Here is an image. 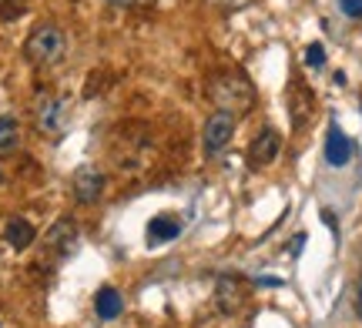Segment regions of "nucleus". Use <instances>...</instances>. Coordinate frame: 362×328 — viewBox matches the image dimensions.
<instances>
[{
	"label": "nucleus",
	"mask_w": 362,
	"mask_h": 328,
	"mask_svg": "<svg viewBox=\"0 0 362 328\" xmlns=\"http://www.w3.org/2000/svg\"><path fill=\"white\" fill-rule=\"evenodd\" d=\"M208 97L228 114H248L255 104V87L242 71H215L208 78Z\"/></svg>",
	"instance_id": "1"
},
{
	"label": "nucleus",
	"mask_w": 362,
	"mask_h": 328,
	"mask_svg": "<svg viewBox=\"0 0 362 328\" xmlns=\"http://www.w3.org/2000/svg\"><path fill=\"white\" fill-rule=\"evenodd\" d=\"M64 51H67L64 30L54 24H37L24 44V54L34 64H57V61L64 57Z\"/></svg>",
	"instance_id": "2"
},
{
	"label": "nucleus",
	"mask_w": 362,
	"mask_h": 328,
	"mask_svg": "<svg viewBox=\"0 0 362 328\" xmlns=\"http://www.w3.org/2000/svg\"><path fill=\"white\" fill-rule=\"evenodd\" d=\"M235 124H238V118H235V114H228V111H215V114L205 121L202 145H205L208 158H215V154H221V151L228 147V141L235 138Z\"/></svg>",
	"instance_id": "3"
},
{
	"label": "nucleus",
	"mask_w": 362,
	"mask_h": 328,
	"mask_svg": "<svg viewBox=\"0 0 362 328\" xmlns=\"http://www.w3.org/2000/svg\"><path fill=\"white\" fill-rule=\"evenodd\" d=\"M71 195L78 205H98L104 195V171L98 164H81L71 181Z\"/></svg>",
	"instance_id": "4"
},
{
	"label": "nucleus",
	"mask_w": 362,
	"mask_h": 328,
	"mask_svg": "<svg viewBox=\"0 0 362 328\" xmlns=\"http://www.w3.org/2000/svg\"><path fill=\"white\" fill-rule=\"evenodd\" d=\"M279 151H282L279 131H275V128H262V131L255 134L252 147H248V164H252V168H265V164H272V161L279 158Z\"/></svg>",
	"instance_id": "5"
},
{
	"label": "nucleus",
	"mask_w": 362,
	"mask_h": 328,
	"mask_svg": "<svg viewBox=\"0 0 362 328\" xmlns=\"http://www.w3.org/2000/svg\"><path fill=\"white\" fill-rule=\"evenodd\" d=\"M37 128L44 134H61L67 128V101L64 97H47L37 104Z\"/></svg>",
	"instance_id": "6"
},
{
	"label": "nucleus",
	"mask_w": 362,
	"mask_h": 328,
	"mask_svg": "<svg viewBox=\"0 0 362 328\" xmlns=\"http://www.w3.org/2000/svg\"><path fill=\"white\" fill-rule=\"evenodd\" d=\"M349 161H352L349 134L332 121V124H329V138H325V164H329V168H346Z\"/></svg>",
	"instance_id": "7"
},
{
	"label": "nucleus",
	"mask_w": 362,
	"mask_h": 328,
	"mask_svg": "<svg viewBox=\"0 0 362 328\" xmlns=\"http://www.w3.org/2000/svg\"><path fill=\"white\" fill-rule=\"evenodd\" d=\"M215 305H218L221 315H235L245 305V291H242V281L235 275L218 278V285H215Z\"/></svg>",
	"instance_id": "8"
},
{
	"label": "nucleus",
	"mask_w": 362,
	"mask_h": 328,
	"mask_svg": "<svg viewBox=\"0 0 362 328\" xmlns=\"http://www.w3.org/2000/svg\"><path fill=\"white\" fill-rule=\"evenodd\" d=\"M47 245H51L61 258L71 255L74 245H78V228H74V221H71V218H57V221L51 224V231H47Z\"/></svg>",
	"instance_id": "9"
},
{
	"label": "nucleus",
	"mask_w": 362,
	"mask_h": 328,
	"mask_svg": "<svg viewBox=\"0 0 362 328\" xmlns=\"http://www.w3.org/2000/svg\"><path fill=\"white\" fill-rule=\"evenodd\" d=\"M288 107H292V124H296V128H305L309 114L315 111V101H312L309 87H305L302 80L292 84V91H288Z\"/></svg>",
	"instance_id": "10"
},
{
	"label": "nucleus",
	"mask_w": 362,
	"mask_h": 328,
	"mask_svg": "<svg viewBox=\"0 0 362 328\" xmlns=\"http://www.w3.org/2000/svg\"><path fill=\"white\" fill-rule=\"evenodd\" d=\"M178 235H181V221L175 214H158V218H151V224H148V241H151V245H168V241H175Z\"/></svg>",
	"instance_id": "11"
},
{
	"label": "nucleus",
	"mask_w": 362,
	"mask_h": 328,
	"mask_svg": "<svg viewBox=\"0 0 362 328\" xmlns=\"http://www.w3.org/2000/svg\"><path fill=\"white\" fill-rule=\"evenodd\" d=\"M4 238H7V245H11L13 251H24L34 245V238H37V231H34V224L24 221V218H11L7 221V228H4Z\"/></svg>",
	"instance_id": "12"
},
{
	"label": "nucleus",
	"mask_w": 362,
	"mask_h": 328,
	"mask_svg": "<svg viewBox=\"0 0 362 328\" xmlns=\"http://www.w3.org/2000/svg\"><path fill=\"white\" fill-rule=\"evenodd\" d=\"M121 308H124V298H121L117 288H101L94 295V312H98L101 322H115L121 315Z\"/></svg>",
	"instance_id": "13"
},
{
	"label": "nucleus",
	"mask_w": 362,
	"mask_h": 328,
	"mask_svg": "<svg viewBox=\"0 0 362 328\" xmlns=\"http://www.w3.org/2000/svg\"><path fill=\"white\" fill-rule=\"evenodd\" d=\"M17 138H21V124L13 118H0V151H7V147L17 145Z\"/></svg>",
	"instance_id": "14"
},
{
	"label": "nucleus",
	"mask_w": 362,
	"mask_h": 328,
	"mask_svg": "<svg viewBox=\"0 0 362 328\" xmlns=\"http://www.w3.org/2000/svg\"><path fill=\"white\" fill-rule=\"evenodd\" d=\"M305 64L309 67H322L325 64V47L322 44H309V47H305Z\"/></svg>",
	"instance_id": "15"
},
{
	"label": "nucleus",
	"mask_w": 362,
	"mask_h": 328,
	"mask_svg": "<svg viewBox=\"0 0 362 328\" xmlns=\"http://www.w3.org/2000/svg\"><path fill=\"white\" fill-rule=\"evenodd\" d=\"M339 7H342V13H349V17H362V0H339Z\"/></svg>",
	"instance_id": "16"
},
{
	"label": "nucleus",
	"mask_w": 362,
	"mask_h": 328,
	"mask_svg": "<svg viewBox=\"0 0 362 328\" xmlns=\"http://www.w3.org/2000/svg\"><path fill=\"white\" fill-rule=\"evenodd\" d=\"M302 245H305V235H296V238H292V255H298V251H302Z\"/></svg>",
	"instance_id": "17"
},
{
	"label": "nucleus",
	"mask_w": 362,
	"mask_h": 328,
	"mask_svg": "<svg viewBox=\"0 0 362 328\" xmlns=\"http://www.w3.org/2000/svg\"><path fill=\"white\" fill-rule=\"evenodd\" d=\"M107 4H115V7H134L138 0H107Z\"/></svg>",
	"instance_id": "18"
},
{
	"label": "nucleus",
	"mask_w": 362,
	"mask_h": 328,
	"mask_svg": "<svg viewBox=\"0 0 362 328\" xmlns=\"http://www.w3.org/2000/svg\"><path fill=\"white\" fill-rule=\"evenodd\" d=\"M359 315H362V285H359Z\"/></svg>",
	"instance_id": "19"
},
{
	"label": "nucleus",
	"mask_w": 362,
	"mask_h": 328,
	"mask_svg": "<svg viewBox=\"0 0 362 328\" xmlns=\"http://www.w3.org/2000/svg\"><path fill=\"white\" fill-rule=\"evenodd\" d=\"M0 328H4V318H0Z\"/></svg>",
	"instance_id": "20"
},
{
	"label": "nucleus",
	"mask_w": 362,
	"mask_h": 328,
	"mask_svg": "<svg viewBox=\"0 0 362 328\" xmlns=\"http://www.w3.org/2000/svg\"><path fill=\"white\" fill-rule=\"evenodd\" d=\"M228 4H238V0H228Z\"/></svg>",
	"instance_id": "21"
},
{
	"label": "nucleus",
	"mask_w": 362,
	"mask_h": 328,
	"mask_svg": "<svg viewBox=\"0 0 362 328\" xmlns=\"http://www.w3.org/2000/svg\"><path fill=\"white\" fill-rule=\"evenodd\" d=\"M0 181H4V174H0Z\"/></svg>",
	"instance_id": "22"
}]
</instances>
